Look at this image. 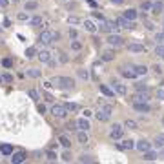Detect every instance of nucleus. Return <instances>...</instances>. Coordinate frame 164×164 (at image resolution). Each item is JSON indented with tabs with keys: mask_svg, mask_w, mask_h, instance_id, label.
Masks as SVG:
<instances>
[{
	"mask_svg": "<svg viewBox=\"0 0 164 164\" xmlns=\"http://www.w3.org/2000/svg\"><path fill=\"white\" fill-rule=\"evenodd\" d=\"M99 88H100V93H102V95H106L108 99H113V97H115V91H113L111 88H108L106 84H100Z\"/></svg>",
	"mask_w": 164,
	"mask_h": 164,
	"instance_id": "12",
	"label": "nucleus"
},
{
	"mask_svg": "<svg viewBox=\"0 0 164 164\" xmlns=\"http://www.w3.org/2000/svg\"><path fill=\"white\" fill-rule=\"evenodd\" d=\"M135 148H137V150H139V151H148V150H151V142H150V141H146V139H141V141H139V142L135 144Z\"/></svg>",
	"mask_w": 164,
	"mask_h": 164,
	"instance_id": "10",
	"label": "nucleus"
},
{
	"mask_svg": "<svg viewBox=\"0 0 164 164\" xmlns=\"http://www.w3.org/2000/svg\"><path fill=\"white\" fill-rule=\"evenodd\" d=\"M122 135H124V126L122 124H115V126L111 128V131H109V137H111L113 141L122 139Z\"/></svg>",
	"mask_w": 164,
	"mask_h": 164,
	"instance_id": "5",
	"label": "nucleus"
},
{
	"mask_svg": "<svg viewBox=\"0 0 164 164\" xmlns=\"http://www.w3.org/2000/svg\"><path fill=\"white\" fill-rule=\"evenodd\" d=\"M155 159H159V153H155V151H151V150L144 151V161H155Z\"/></svg>",
	"mask_w": 164,
	"mask_h": 164,
	"instance_id": "20",
	"label": "nucleus"
},
{
	"mask_svg": "<svg viewBox=\"0 0 164 164\" xmlns=\"http://www.w3.org/2000/svg\"><path fill=\"white\" fill-rule=\"evenodd\" d=\"M2 64H4V68H11V60H9V59H6Z\"/></svg>",
	"mask_w": 164,
	"mask_h": 164,
	"instance_id": "50",
	"label": "nucleus"
},
{
	"mask_svg": "<svg viewBox=\"0 0 164 164\" xmlns=\"http://www.w3.org/2000/svg\"><path fill=\"white\" fill-rule=\"evenodd\" d=\"M84 27H86V31H89V33H95V31H97V26L91 20H84Z\"/></svg>",
	"mask_w": 164,
	"mask_h": 164,
	"instance_id": "22",
	"label": "nucleus"
},
{
	"mask_svg": "<svg viewBox=\"0 0 164 164\" xmlns=\"http://www.w3.org/2000/svg\"><path fill=\"white\" fill-rule=\"evenodd\" d=\"M88 2H89V6H93V7L97 6V4H95V0H88Z\"/></svg>",
	"mask_w": 164,
	"mask_h": 164,
	"instance_id": "61",
	"label": "nucleus"
},
{
	"mask_svg": "<svg viewBox=\"0 0 164 164\" xmlns=\"http://www.w3.org/2000/svg\"><path fill=\"white\" fill-rule=\"evenodd\" d=\"M133 108L141 113H148L150 111V104L148 102H133Z\"/></svg>",
	"mask_w": 164,
	"mask_h": 164,
	"instance_id": "13",
	"label": "nucleus"
},
{
	"mask_svg": "<svg viewBox=\"0 0 164 164\" xmlns=\"http://www.w3.org/2000/svg\"><path fill=\"white\" fill-rule=\"evenodd\" d=\"M91 115H93V111H91V109H86V111H84V117H88V119H89Z\"/></svg>",
	"mask_w": 164,
	"mask_h": 164,
	"instance_id": "51",
	"label": "nucleus"
},
{
	"mask_svg": "<svg viewBox=\"0 0 164 164\" xmlns=\"http://www.w3.org/2000/svg\"><path fill=\"white\" fill-rule=\"evenodd\" d=\"M46 159H47L49 162H53V161H57V153H55V151H47V153H46Z\"/></svg>",
	"mask_w": 164,
	"mask_h": 164,
	"instance_id": "37",
	"label": "nucleus"
},
{
	"mask_svg": "<svg viewBox=\"0 0 164 164\" xmlns=\"http://www.w3.org/2000/svg\"><path fill=\"white\" fill-rule=\"evenodd\" d=\"M131 100H133V102H148V100H150V95H148V93H146V91H141V93H135V95H133V97H131Z\"/></svg>",
	"mask_w": 164,
	"mask_h": 164,
	"instance_id": "11",
	"label": "nucleus"
},
{
	"mask_svg": "<svg viewBox=\"0 0 164 164\" xmlns=\"http://www.w3.org/2000/svg\"><path fill=\"white\" fill-rule=\"evenodd\" d=\"M80 162H91V159H89L88 155H82V157H80Z\"/></svg>",
	"mask_w": 164,
	"mask_h": 164,
	"instance_id": "45",
	"label": "nucleus"
},
{
	"mask_svg": "<svg viewBox=\"0 0 164 164\" xmlns=\"http://www.w3.org/2000/svg\"><path fill=\"white\" fill-rule=\"evenodd\" d=\"M51 113H53L57 119H66V115H68L69 111H68L66 104H53V108H51Z\"/></svg>",
	"mask_w": 164,
	"mask_h": 164,
	"instance_id": "3",
	"label": "nucleus"
},
{
	"mask_svg": "<svg viewBox=\"0 0 164 164\" xmlns=\"http://www.w3.org/2000/svg\"><path fill=\"white\" fill-rule=\"evenodd\" d=\"M4 79H6V82H13V75H4Z\"/></svg>",
	"mask_w": 164,
	"mask_h": 164,
	"instance_id": "53",
	"label": "nucleus"
},
{
	"mask_svg": "<svg viewBox=\"0 0 164 164\" xmlns=\"http://www.w3.org/2000/svg\"><path fill=\"white\" fill-rule=\"evenodd\" d=\"M42 73H40V69H37V68H29L27 69V77H31V79H39Z\"/></svg>",
	"mask_w": 164,
	"mask_h": 164,
	"instance_id": "21",
	"label": "nucleus"
},
{
	"mask_svg": "<svg viewBox=\"0 0 164 164\" xmlns=\"http://www.w3.org/2000/svg\"><path fill=\"white\" fill-rule=\"evenodd\" d=\"M159 157H162V159H164V150H162V151H159Z\"/></svg>",
	"mask_w": 164,
	"mask_h": 164,
	"instance_id": "62",
	"label": "nucleus"
},
{
	"mask_svg": "<svg viewBox=\"0 0 164 164\" xmlns=\"http://www.w3.org/2000/svg\"><path fill=\"white\" fill-rule=\"evenodd\" d=\"M0 153H2V155H11V153H13V148H11L9 144H2V146H0Z\"/></svg>",
	"mask_w": 164,
	"mask_h": 164,
	"instance_id": "23",
	"label": "nucleus"
},
{
	"mask_svg": "<svg viewBox=\"0 0 164 164\" xmlns=\"http://www.w3.org/2000/svg\"><path fill=\"white\" fill-rule=\"evenodd\" d=\"M99 29L104 31V33H113V31L119 29V26H117V22L115 20H102V24L99 26Z\"/></svg>",
	"mask_w": 164,
	"mask_h": 164,
	"instance_id": "4",
	"label": "nucleus"
},
{
	"mask_svg": "<svg viewBox=\"0 0 164 164\" xmlns=\"http://www.w3.org/2000/svg\"><path fill=\"white\" fill-rule=\"evenodd\" d=\"M77 141H79L80 144L88 142V131H86V129H80V131L77 133Z\"/></svg>",
	"mask_w": 164,
	"mask_h": 164,
	"instance_id": "19",
	"label": "nucleus"
},
{
	"mask_svg": "<svg viewBox=\"0 0 164 164\" xmlns=\"http://www.w3.org/2000/svg\"><path fill=\"white\" fill-rule=\"evenodd\" d=\"M155 40H157V44H164V33H157Z\"/></svg>",
	"mask_w": 164,
	"mask_h": 164,
	"instance_id": "41",
	"label": "nucleus"
},
{
	"mask_svg": "<svg viewBox=\"0 0 164 164\" xmlns=\"http://www.w3.org/2000/svg\"><path fill=\"white\" fill-rule=\"evenodd\" d=\"M121 73H122L126 79H135V77H137V73H135V69H133V68H129V69H128V68H122V69H121Z\"/></svg>",
	"mask_w": 164,
	"mask_h": 164,
	"instance_id": "17",
	"label": "nucleus"
},
{
	"mask_svg": "<svg viewBox=\"0 0 164 164\" xmlns=\"http://www.w3.org/2000/svg\"><path fill=\"white\" fill-rule=\"evenodd\" d=\"M157 97H159L161 100H164V89H159V91H157Z\"/></svg>",
	"mask_w": 164,
	"mask_h": 164,
	"instance_id": "48",
	"label": "nucleus"
},
{
	"mask_svg": "<svg viewBox=\"0 0 164 164\" xmlns=\"http://www.w3.org/2000/svg\"><path fill=\"white\" fill-rule=\"evenodd\" d=\"M155 55H157L159 59H164V44H157V47H155Z\"/></svg>",
	"mask_w": 164,
	"mask_h": 164,
	"instance_id": "29",
	"label": "nucleus"
},
{
	"mask_svg": "<svg viewBox=\"0 0 164 164\" xmlns=\"http://www.w3.org/2000/svg\"><path fill=\"white\" fill-rule=\"evenodd\" d=\"M93 15H95V17H97L99 20H104V17H102V15H100V13H93Z\"/></svg>",
	"mask_w": 164,
	"mask_h": 164,
	"instance_id": "59",
	"label": "nucleus"
},
{
	"mask_svg": "<svg viewBox=\"0 0 164 164\" xmlns=\"http://www.w3.org/2000/svg\"><path fill=\"white\" fill-rule=\"evenodd\" d=\"M113 59H115V55H113V51H104V53H102V60L109 62V60H113Z\"/></svg>",
	"mask_w": 164,
	"mask_h": 164,
	"instance_id": "31",
	"label": "nucleus"
},
{
	"mask_svg": "<svg viewBox=\"0 0 164 164\" xmlns=\"http://www.w3.org/2000/svg\"><path fill=\"white\" fill-rule=\"evenodd\" d=\"M71 159H73V155H71L69 151H64V153H62V161H64V162H71Z\"/></svg>",
	"mask_w": 164,
	"mask_h": 164,
	"instance_id": "38",
	"label": "nucleus"
},
{
	"mask_svg": "<svg viewBox=\"0 0 164 164\" xmlns=\"http://www.w3.org/2000/svg\"><path fill=\"white\" fill-rule=\"evenodd\" d=\"M119 148H121V150H133V148H135V141L126 139V141H122V142L119 144Z\"/></svg>",
	"mask_w": 164,
	"mask_h": 164,
	"instance_id": "16",
	"label": "nucleus"
},
{
	"mask_svg": "<svg viewBox=\"0 0 164 164\" xmlns=\"http://www.w3.org/2000/svg\"><path fill=\"white\" fill-rule=\"evenodd\" d=\"M4 82H6V79H4V75L0 73V84H4Z\"/></svg>",
	"mask_w": 164,
	"mask_h": 164,
	"instance_id": "60",
	"label": "nucleus"
},
{
	"mask_svg": "<svg viewBox=\"0 0 164 164\" xmlns=\"http://www.w3.org/2000/svg\"><path fill=\"white\" fill-rule=\"evenodd\" d=\"M142 9H144V11H150V9H153V4H151V2H142Z\"/></svg>",
	"mask_w": 164,
	"mask_h": 164,
	"instance_id": "42",
	"label": "nucleus"
},
{
	"mask_svg": "<svg viewBox=\"0 0 164 164\" xmlns=\"http://www.w3.org/2000/svg\"><path fill=\"white\" fill-rule=\"evenodd\" d=\"M128 49H129L131 53H144V51H146V47H144L142 44H129Z\"/></svg>",
	"mask_w": 164,
	"mask_h": 164,
	"instance_id": "14",
	"label": "nucleus"
},
{
	"mask_svg": "<svg viewBox=\"0 0 164 164\" xmlns=\"http://www.w3.org/2000/svg\"><path fill=\"white\" fill-rule=\"evenodd\" d=\"M111 88H113V91L119 93V95H126V93H128V88H126L124 84H121V82H117V80L111 82Z\"/></svg>",
	"mask_w": 164,
	"mask_h": 164,
	"instance_id": "9",
	"label": "nucleus"
},
{
	"mask_svg": "<svg viewBox=\"0 0 164 164\" xmlns=\"http://www.w3.org/2000/svg\"><path fill=\"white\" fill-rule=\"evenodd\" d=\"M153 69H155V73H157V75H161V71H162V69H161V66H155Z\"/></svg>",
	"mask_w": 164,
	"mask_h": 164,
	"instance_id": "57",
	"label": "nucleus"
},
{
	"mask_svg": "<svg viewBox=\"0 0 164 164\" xmlns=\"http://www.w3.org/2000/svg\"><path fill=\"white\" fill-rule=\"evenodd\" d=\"M27 159V153L26 151H17V153H11V162L13 164H20Z\"/></svg>",
	"mask_w": 164,
	"mask_h": 164,
	"instance_id": "8",
	"label": "nucleus"
},
{
	"mask_svg": "<svg viewBox=\"0 0 164 164\" xmlns=\"http://www.w3.org/2000/svg\"><path fill=\"white\" fill-rule=\"evenodd\" d=\"M115 22H117L119 27H124V29H133V27H135V24H133L131 20H128L126 17H117Z\"/></svg>",
	"mask_w": 164,
	"mask_h": 164,
	"instance_id": "6",
	"label": "nucleus"
},
{
	"mask_svg": "<svg viewBox=\"0 0 164 164\" xmlns=\"http://www.w3.org/2000/svg\"><path fill=\"white\" fill-rule=\"evenodd\" d=\"M39 59H40V62H49L51 60V53L47 49H42V51H39Z\"/></svg>",
	"mask_w": 164,
	"mask_h": 164,
	"instance_id": "18",
	"label": "nucleus"
},
{
	"mask_svg": "<svg viewBox=\"0 0 164 164\" xmlns=\"http://www.w3.org/2000/svg\"><path fill=\"white\" fill-rule=\"evenodd\" d=\"M133 69H135L137 75H146V73H148V68H146V66H141V64H139V66H133Z\"/></svg>",
	"mask_w": 164,
	"mask_h": 164,
	"instance_id": "27",
	"label": "nucleus"
},
{
	"mask_svg": "<svg viewBox=\"0 0 164 164\" xmlns=\"http://www.w3.org/2000/svg\"><path fill=\"white\" fill-rule=\"evenodd\" d=\"M37 7H39L37 2H26V11H33V9H37Z\"/></svg>",
	"mask_w": 164,
	"mask_h": 164,
	"instance_id": "35",
	"label": "nucleus"
},
{
	"mask_svg": "<svg viewBox=\"0 0 164 164\" xmlns=\"http://www.w3.org/2000/svg\"><path fill=\"white\" fill-rule=\"evenodd\" d=\"M53 86H55V84H53V82H44V88H46V89H51V88H53Z\"/></svg>",
	"mask_w": 164,
	"mask_h": 164,
	"instance_id": "46",
	"label": "nucleus"
},
{
	"mask_svg": "<svg viewBox=\"0 0 164 164\" xmlns=\"http://www.w3.org/2000/svg\"><path fill=\"white\" fill-rule=\"evenodd\" d=\"M111 4H117V6H121V4H124V0H109Z\"/></svg>",
	"mask_w": 164,
	"mask_h": 164,
	"instance_id": "55",
	"label": "nucleus"
},
{
	"mask_svg": "<svg viewBox=\"0 0 164 164\" xmlns=\"http://www.w3.org/2000/svg\"><path fill=\"white\" fill-rule=\"evenodd\" d=\"M69 39H77V29H69Z\"/></svg>",
	"mask_w": 164,
	"mask_h": 164,
	"instance_id": "44",
	"label": "nucleus"
},
{
	"mask_svg": "<svg viewBox=\"0 0 164 164\" xmlns=\"http://www.w3.org/2000/svg\"><path fill=\"white\" fill-rule=\"evenodd\" d=\"M108 44H109V46H115V47H121L124 44V39L121 35H113V33H111V35L108 37Z\"/></svg>",
	"mask_w": 164,
	"mask_h": 164,
	"instance_id": "7",
	"label": "nucleus"
},
{
	"mask_svg": "<svg viewBox=\"0 0 164 164\" xmlns=\"http://www.w3.org/2000/svg\"><path fill=\"white\" fill-rule=\"evenodd\" d=\"M71 49L79 51V49H82V44H80L79 40H75V39H73V40H71Z\"/></svg>",
	"mask_w": 164,
	"mask_h": 164,
	"instance_id": "39",
	"label": "nucleus"
},
{
	"mask_svg": "<svg viewBox=\"0 0 164 164\" xmlns=\"http://www.w3.org/2000/svg\"><path fill=\"white\" fill-rule=\"evenodd\" d=\"M7 4H9V0H0V6H2V7H6Z\"/></svg>",
	"mask_w": 164,
	"mask_h": 164,
	"instance_id": "58",
	"label": "nucleus"
},
{
	"mask_svg": "<svg viewBox=\"0 0 164 164\" xmlns=\"http://www.w3.org/2000/svg\"><path fill=\"white\" fill-rule=\"evenodd\" d=\"M124 17H126V18H128V20H135V18H137V11H135V9H128V11H124Z\"/></svg>",
	"mask_w": 164,
	"mask_h": 164,
	"instance_id": "24",
	"label": "nucleus"
},
{
	"mask_svg": "<svg viewBox=\"0 0 164 164\" xmlns=\"http://www.w3.org/2000/svg\"><path fill=\"white\" fill-rule=\"evenodd\" d=\"M13 2H15V4H17V2H18V0H13Z\"/></svg>",
	"mask_w": 164,
	"mask_h": 164,
	"instance_id": "64",
	"label": "nucleus"
},
{
	"mask_svg": "<svg viewBox=\"0 0 164 164\" xmlns=\"http://www.w3.org/2000/svg\"><path fill=\"white\" fill-rule=\"evenodd\" d=\"M79 18H77V17H69V24H79Z\"/></svg>",
	"mask_w": 164,
	"mask_h": 164,
	"instance_id": "47",
	"label": "nucleus"
},
{
	"mask_svg": "<svg viewBox=\"0 0 164 164\" xmlns=\"http://www.w3.org/2000/svg\"><path fill=\"white\" fill-rule=\"evenodd\" d=\"M59 2H68V0H59Z\"/></svg>",
	"mask_w": 164,
	"mask_h": 164,
	"instance_id": "63",
	"label": "nucleus"
},
{
	"mask_svg": "<svg viewBox=\"0 0 164 164\" xmlns=\"http://www.w3.org/2000/svg\"><path fill=\"white\" fill-rule=\"evenodd\" d=\"M144 26H146V27H148V29H153V27H155V26H153V24H151V22H146V24H144Z\"/></svg>",
	"mask_w": 164,
	"mask_h": 164,
	"instance_id": "56",
	"label": "nucleus"
},
{
	"mask_svg": "<svg viewBox=\"0 0 164 164\" xmlns=\"http://www.w3.org/2000/svg\"><path fill=\"white\" fill-rule=\"evenodd\" d=\"M29 24H31L33 27H39V26L42 24V17H33V18L29 20Z\"/></svg>",
	"mask_w": 164,
	"mask_h": 164,
	"instance_id": "34",
	"label": "nucleus"
},
{
	"mask_svg": "<svg viewBox=\"0 0 164 164\" xmlns=\"http://www.w3.org/2000/svg\"><path fill=\"white\" fill-rule=\"evenodd\" d=\"M137 89H139V91H146L148 88H146V86H142V84H137Z\"/></svg>",
	"mask_w": 164,
	"mask_h": 164,
	"instance_id": "52",
	"label": "nucleus"
},
{
	"mask_svg": "<svg viewBox=\"0 0 164 164\" xmlns=\"http://www.w3.org/2000/svg\"><path fill=\"white\" fill-rule=\"evenodd\" d=\"M18 20H27V15L26 13H18Z\"/></svg>",
	"mask_w": 164,
	"mask_h": 164,
	"instance_id": "49",
	"label": "nucleus"
},
{
	"mask_svg": "<svg viewBox=\"0 0 164 164\" xmlns=\"http://www.w3.org/2000/svg\"><path fill=\"white\" fill-rule=\"evenodd\" d=\"M77 128H79V129H86V131H88V129L91 128V126H89V121H88V117L79 119V121H77Z\"/></svg>",
	"mask_w": 164,
	"mask_h": 164,
	"instance_id": "15",
	"label": "nucleus"
},
{
	"mask_svg": "<svg viewBox=\"0 0 164 164\" xmlns=\"http://www.w3.org/2000/svg\"><path fill=\"white\" fill-rule=\"evenodd\" d=\"M60 39V35L57 33V31H51V29H44L40 33V37H39V40L42 42V44H51V42L59 40Z\"/></svg>",
	"mask_w": 164,
	"mask_h": 164,
	"instance_id": "2",
	"label": "nucleus"
},
{
	"mask_svg": "<svg viewBox=\"0 0 164 164\" xmlns=\"http://www.w3.org/2000/svg\"><path fill=\"white\" fill-rule=\"evenodd\" d=\"M35 55H39V51H37V47H35V46H31V47H27V49H26V57H27V59H33Z\"/></svg>",
	"mask_w": 164,
	"mask_h": 164,
	"instance_id": "25",
	"label": "nucleus"
},
{
	"mask_svg": "<svg viewBox=\"0 0 164 164\" xmlns=\"http://www.w3.org/2000/svg\"><path fill=\"white\" fill-rule=\"evenodd\" d=\"M66 108H68V111H79V109H80V106L75 104V102H68L66 104Z\"/></svg>",
	"mask_w": 164,
	"mask_h": 164,
	"instance_id": "33",
	"label": "nucleus"
},
{
	"mask_svg": "<svg viewBox=\"0 0 164 164\" xmlns=\"http://www.w3.org/2000/svg\"><path fill=\"white\" fill-rule=\"evenodd\" d=\"M51 82H53L57 88H60V89H73V88H75V80H73L71 77H55Z\"/></svg>",
	"mask_w": 164,
	"mask_h": 164,
	"instance_id": "1",
	"label": "nucleus"
},
{
	"mask_svg": "<svg viewBox=\"0 0 164 164\" xmlns=\"http://www.w3.org/2000/svg\"><path fill=\"white\" fill-rule=\"evenodd\" d=\"M39 111H40V113H46V106H44V104H39Z\"/></svg>",
	"mask_w": 164,
	"mask_h": 164,
	"instance_id": "54",
	"label": "nucleus"
},
{
	"mask_svg": "<svg viewBox=\"0 0 164 164\" xmlns=\"http://www.w3.org/2000/svg\"><path fill=\"white\" fill-rule=\"evenodd\" d=\"M162 9H164V2L159 0V2H155V4H153V11H155V13H161Z\"/></svg>",
	"mask_w": 164,
	"mask_h": 164,
	"instance_id": "32",
	"label": "nucleus"
},
{
	"mask_svg": "<svg viewBox=\"0 0 164 164\" xmlns=\"http://www.w3.org/2000/svg\"><path fill=\"white\" fill-rule=\"evenodd\" d=\"M59 55H60V57H59V59H60V62H62V64H66V62L69 60V57H68V55H66V53H59Z\"/></svg>",
	"mask_w": 164,
	"mask_h": 164,
	"instance_id": "43",
	"label": "nucleus"
},
{
	"mask_svg": "<svg viewBox=\"0 0 164 164\" xmlns=\"http://www.w3.org/2000/svg\"><path fill=\"white\" fill-rule=\"evenodd\" d=\"M59 142H60L62 146H64V148H66V150H68V148H69V146H71V141H69V139H68V137H66V135H60V137H59Z\"/></svg>",
	"mask_w": 164,
	"mask_h": 164,
	"instance_id": "26",
	"label": "nucleus"
},
{
	"mask_svg": "<svg viewBox=\"0 0 164 164\" xmlns=\"http://www.w3.org/2000/svg\"><path fill=\"white\" fill-rule=\"evenodd\" d=\"M124 128H129V129H139V126L135 121H131V119H128L126 122H124Z\"/></svg>",
	"mask_w": 164,
	"mask_h": 164,
	"instance_id": "30",
	"label": "nucleus"
},
{
	"mask_svg": "<svg viewBox=\"0 0 164 164\" xmlns=\"http://www.w3.org/2000/svg\"><path fill=\"white\" fill-rule=\"evenodd\" d=\"M155 146L157 148H164V133H159L155 137Z\"/></svg>",
	"mask_w": 164,
	"mask_h": 164,
	"instance_id": "28",
	"label": "nucleus"
},
{
	"mask_svg": "<svg viewBox=\"0 0 164 164\" xmlns=\"http://www.w3.org/2000/svg\"><path fill=\"white\" fill-rule=\"evenodd\" d=\"M79 77H80V79H84V80H88V79H89L88 69H79Z\"/></svg>",
	"mask_w": 164,
	"mask_h": 164,
	"instance_id": "40",
	"label": "nucleus"
},
{
	"mask_svg": "<svg viewBox=\"0 0 164 164\" xmlns=\"http://www.w3.org/2000/svg\"><path fill=\"white\" fill-rule=\"evenodd\" d=\"M27 95H29L33 100H39V99H40V95H39V91H37V89H29V91H27Z\"/></svg>",
	"mask_w": 164,
	"mask_h": 164,
	"instance_id": "36",
	"label": "nucleus"
}]
</instances>
